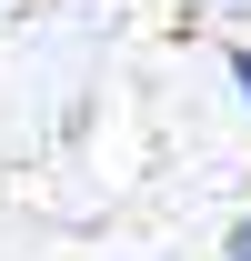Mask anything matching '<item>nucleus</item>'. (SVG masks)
<instances>
[{
    "label": "nucleus",
    "mask_w": 251,
    "mask_h": 261,
    "mask_svg": "<svg viewBox=\"0 0 251 261\" xmlns=\"http://www.w3.org/2000/svg\"><path fill=\"white\" fill-rule=\"evenodd\" d=\"M231 91H241V100H251V50H231Z\"/></svg>",
    "instance_id": "obj_1"
},
{
    "label": "nucleus",
    "mask_w": 251,
    "mask_h": 261,
    "mask_svg": "<svg viewBox=\"0 0 251 261\" xmlns=\"http://www.w3.org/2000/svg\"><path fill=\"white\" fill-rule=\"evenodd\" d=\"M231 261H251V221H231Z\"/></svg>",
    "instance_id": "obj_2"
}]
</instances>
